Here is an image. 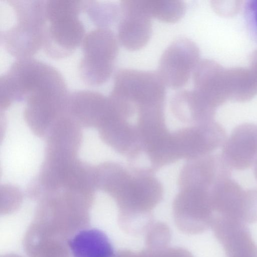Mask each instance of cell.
<instances>
[{
  "label": "cell",
  "instance_id": "20",
  "mask_svg": "<svg viewBox=\"0 0 257 257\" xmlns=\"http://www.w3.org/2000/svg\"><path fill=\"white\" fill-rule=\"evenodd\" d=\"M241 219L245 223L257 222V188L244 191Z\"/></svg>",
  "mask_w": 257,
  "mask_h": 257
},
{
  "label": "cell",
  "instance_id": "16",
  "mask_svg": "<svg viewBox=\"0 0 257 257\" xmlns=\"http://www.w3.org/2000/svg\"><path fill=\"white\" fill-rule=\"evenodd\" d=\"M82 12L97 27L109 28L119 19V4L110 1H83Z\"/></svg>",
  "mask_w": 257,
  "mask_h": 257
},
{
  "label": "cell",
  "instance_id": "7",
  "mask_svg": "<svg viewBox=\"0 0 257 257\" xmlns=\"http://www.w3.org/2000/svg\"><path fill=\"white\" fill-rule=\"evenodd\" d=\"M199 58L197 45L188 38H179L163 52L158 73L165 85L173 89L181 88L187 83Z\"/></svg>",
  "mask_w": 257,
  "mask_h": 257
},
{
  "label": "cell",
  "instance_id": "19",
  "mask_svg": "<svg viewBox=\"0 0 257 257\" xmlns=\"http://www.w3.org/2000/svg\"><path fill=\"white\" fill-rule=\"evenodd\" d=\"M23 194L18 187L13 185H4L1 188V212H12L21 205Z\"/></svg>",
  "mask_w": 257,
  "mask_h": 257
},
{
  "label": "cell",
  "instance_id": "9",
  "mask_svg": "<svg viewBox=\"0 0 257 257\" xmlns=\"http://www.w3.org/2000/svg\"><path fill=\"white\" fill-rule=\"evenodd\" d=\"M115 110L111 98L99 92L78 90L69 94L67 113L81 127L99 128Z\"/></svg>",
  "mask_w": 257,
  "mask_h": 257
},
{
  "label": "cell",
  "instance_id": "8",
  "mask_svg": "<svg viewBox=\"0 0 257 257\" xmlns=\"http://www.w3.org/2000/svg\"><path fill=\"white\" fill-rule=\"evenodd\" d=\"M119 6L117 39L128 50L141 49L149 42L152 32V18L146 0H123Z\"/></svg>",
  "mask_w": 257,
  "mask_h": 257
},
{
  "label": "cell",
  "instance_id": "22",
  "mask_svg": "<svg viewBox=\"0 0 257 257\" xmlns=\"http://www.w3.org/2000/svg\"><path fill=\"white\" fill-rule=\"evenodd\" d=\"M240 1H212L211 6L213 11L223 17H230L236 15L240 10Z\"/></svg>",
  "mask_w": 257,
  "mask_h": 257
},
{
  "label": "cell",
  "instance_id": "15",
  "mask_svg": "<svg viewBox=\"0 0 257 257\" xmlns=\"http://www.w3.org/2000/svg\"><path fill=\"white\" fill-rule=\"evenodd\" d=\"M172 109L180 115H193L206 120H212L216 109L209 105L194 90H181L175 93L171 100Z\"/></svg>",
  "mask_w": 257,
  "mask_h": 257
},
{
  "label": "cell",
  "instance_id": "21",
  "mask_svg": "<svg viewBox=\"0 0 257 257\" xmlns=\"http://www.w3.org/2000/svg\"><path fill=\"white\" fill-rule=\"evenodd\" d=\"M243 16L250 36L257 43V0H248L245 3Z\"/></svg>",
  "mask_w": 257,
  "mask_h": 257
},
{
  "label": "cell",
  "instance_id": "25",
  "mask_svg": "<svg viewBox=\"0 0 257 257\" xmlns=\"http://www.w3.org/2000/svg\"><path fill=\"white\" fill-rule=\"evenodd\" d=\"M4 257H21V256H18L17 255H15V254H7L6 255H4Z\"/></svg>",
  "mask_w": 257,
  "mask_h": 257
},
{
  "label": "cell",
  "instance_id": "1",
  "mask_svg": "<svg viewBox=\"0 0 257 257\" xmlns=\"http://www.w3.org/2000/svg\"><path fill=\"white\" fill-rule=\"evenodd\" d=\"M70 93L60 72L33 58L14 61L0 76V107L23 101V114L40 124L50 123L67 110Z\"/></svg>",
  "mask_w": 257,
  "mask_h": 257
},
{
  "label": "cell",
  "instance_id": "18",
  "mask_svg": "<svg viewBox=\"0 0 257 257\" xmlns=\"http://www.w3.org/2000/svg\"><path fill=\"white\" fill-rule=\"evenodd\" d=\"M149 226L146 242L149 249L159 250L164 249L170 240V231L167 226L157 223Z\"/></svg>",
  "mask_w": 257,
  "mask_h": 257
},
{
  "label": "cell",
  "instance_id": "14",
  "mask_svg": "<svg viewBox=\"0 0 257 257\" xmlns=\"http://www.w3.org/2000/svg\"><path fill=\"white\" fill-rule=\"evenodd\" d=\"M229 100L244 102L257 95V76L249 68L227 69Z\"/></svg>",
  "mask_w": 257,
  "mask_h": 257
},
{
  "label": "cell",
  "instance_id": "13",
  "mask_svg": "<svg viewBox=\"0 0 257 257\" xmlns=\"http://www.w3.org/2000/svg\"><path fill=\"white\" fill-rule=\"evenodd\" d=\"M73 257H112L113 246L106 235L95 228H85L68 241Z\"/></svg>",
  "mask_w": 257,
  "mask_h": 257
},
{
  "label": "cell",
  "instance_id": "5",
  "mask_svg": "<svg viewBox=\"0 0 257 257\" xmlns=\"http://www.w3.org/2000/svg\"><path fill=\"white\" fill-rule=\"evenodd\" d=\"M118 39L109 28L97 27L86 33L78 64L81 80L90 86L107 82L112 75L118 52Z\"/></svg>",
  "mask_w": 257,
  "mask_h": 257
},
{
  "label": "cell",
  "instance_id": "23",
  "mask_svg": "<svg viewBox=\"0 0 257 257\" xmlns=\"http://www.w3.org/2000/svg\"><path fill=\"white\" fill-rule=\"evenodd\" d=\"M156 257H193L185 249L180 248H164L157 251Z\"/></svg>",
  "mask_w": 257,
  "mask_h": 257
},
{
  "label": "cell",
  "instance_id": "3",
  "mask_svg": "<svg viewBox=\"0 0 257 257\" xmlns=\"http://www.w3.org/2000/svg\"><path fill=\"white\" fill-rule=\"evenodd\" d=\"M82 4L81 0H45L42 48L49 57H67L81 45L86 34L79 18Z\"/></svg>",
  "mask_w": 257,
  "mask_h": 257
},
{
  "label": "cell",
  "instance_id": "2",
  "mask_svg": "<svg viewBox=\"0 0 257 257\" xmlns=\"http://www.w3.org/2000/svg\"><path fill=\"white\" fill-rule=\"evenodd\" d=\"M38 201L26 231L33 238L68 243L77 232L89 226L93 202L80 193L60 190L44 195Z\"/></svg>",
  "mask_w": 257,
  "mask_h": 257
},
{
  "label": "cell",
  "instance_id": "11",
  "mask_svg": "<svg viewBox=\"0 0 257 257\" xmlns=\"http://www.w3.org/2000/svg\"><path fill=\"white\" fill-rule=\"evenodd\" d=\"M195 90L214 108L229 100L227 69L215 61H200L193 73Z\"/></svg>",
  "mask_w": 257,
  "mask_h": 257
},
{
  "label": "cell",
  "instance_id": "10",
  "mask_svg": "<svg viewBox=\"0 0 257 257\" xmlns=\"http://www.w3.org/2000/svg\"><path fill=\"white\" fill-rule=\"evenodd\" d=\"M211 227L223 248L225 257H257V245L246 223L215 214Z\"/></svg>",
  "mask_w": 257,
  "mask_h": 257
},
{
  "label": "cell",
  "instance_id": "6",
  "mask_svg": "<svg viewBox=\"0 0 257 257\" xmlns=\"http://www.w3.org/2000/svg\"><path fill=\"white\" fill-rule=\"evenodd\" d=\"M165 84L159 74L152 71L121 69L115 74L109 96L130 111L163 105Z\"/></svg>",
  "mask_w": 257,
  "mask_h": 257
},
{
  "label": "cell",
  "instance_id": "24",
  "mask_svg": "<svg viewBox=\"0 0 257 257\" xmlns=\"http://www.w3.org/2000/svg\"><path fill=\"white\" fill-rule=\"evenodd\" d=\"M249 62L250 69L257 76V49L251 53L250 56Z\"/></svg>",
  "mask_w": 257,
  "mask_h": 257
},
{
  "label": "cell",
  "instance_id": "4",
  "mask_svg": "<svg viewBox=\"0 0 257 257\" xmlns=\"http://www.w3.org/2000/svg\"><path fill=\"white\" fill-rule=\"evenodd\" d=\"M15 22L0 32L1 43L17 59L31 58L42 48L45 0H6Z\"/></svg>",
  "mask_w": 257,
  "mask_h": 257
},
{
  "label": "cell",
  "instance_id": "17",
  "mask_svg": "<svg viewBox=\"0 0 257 257\" xmlns=\"http://www.w3.org/2000/svg\"><path fill=\"white\" fill-rule=\"evenodd\" d=\"M148 12L152 18L169 23H175L184 15L185 3L178 0H146Z\"/></svg>",
  "mask_w": 257,
  "mask_h": 257
},
{
  "label": "cell",
  "instance_id": "12",
  "mask_svg": "<svg viewBox=\"0 0 257 257\" xmlns=\"http://www.w3.org/2000/svg\"><path fill=\"white\" fill-rule=\"evenodd\" d=\"M221 156L231 168L247 169L257 162V124L244 123L236 126L223 145Z\"/></svg>",
  "mask_w": 257,
  "mask_h": 257
}]
</instances>
